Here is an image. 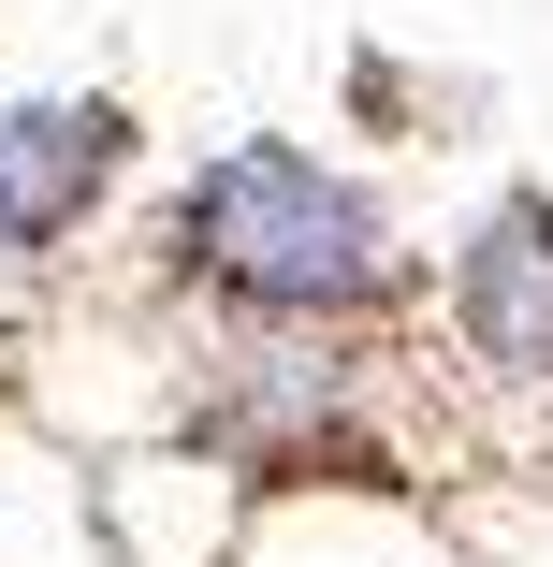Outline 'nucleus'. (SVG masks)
I'll list each match as a JSON object with an SVG mask.
<instances>
[{"mask_svg":"<svg viewBox=\"0 0 553 567\" xmlns=\"http://www.w3.org/2000/svg\"><path fill=\"white\" fill-rule=\"evenodd\" d=\"M190 248L248 306H365L379 291V218L320 161H291V146H234V161H218L190 189Z\"/></svg>","mask_w":553,"mask_h":567,"instance_id":"f257e3e1","label":"nucleus"},{"mask_svg":"<svg viewBox=\"0 0 553 567\" xmlns=\"http://www.w3.org/2000/svg\"><path fill=\"white\" fill-rule=\"evenodd\" d=\"M102 161H117V117H102V102H30V117H0V248H44L102 189Z\"/></svg>","mask_w":553,"mask_h":567,"instance_id":"f03ea898","label":"nucleus"},{"mask_svg":"<svg viewBox=\"0 0 553 567\" xmlns=\"http://www.w3.org/2000/svg\"><path fill=\"white\" fill-rule=\"evenodd\" d=\"M467 334L495 364H553V204H510L467 248Z\"/></svg>","mask_w":553,"mask_h":567,"instance_id":"7ed1b4c3","label":"nucleus"}]
</instances>
